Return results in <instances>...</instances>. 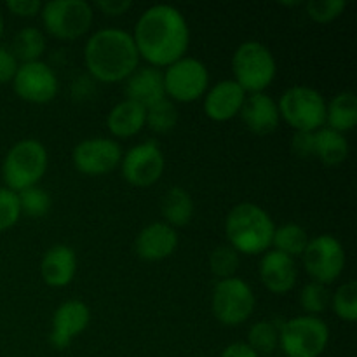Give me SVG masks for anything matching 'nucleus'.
<instances>
[{
  "instance_id": "nucleus-33",
  "label": "nucleus",
  "mask_w": 357,
  "mask_h": 357,
  "mask_svg": "<svg viewBox=\"0 0 357 357\" xmlns=\"http://www.w3.org/2000/svg\"><path fill=\"white\" fill-rule=\"evenodd\" d=\"M300 302L307 312L321 314L326 310L328 303H330V293H328L326 286L321 284V282H309L302 289Z\"/></svg>"
},
{
  "instance_id": "nucleus-9",
  "label": "nucleus",
  "mask_w": 357,
  "mask_h": 357,
  "mask_svg": "<svg viewBox=\"0 0 357 357\" xmlns=\"http://www.w3.org/2000/svg\"><path fill=\"white\" fill-rule=\"evenodd\" d=\"M213 314L227 326L243 324L253 314L255 295L250 284L239 278L222 279L213 289Z\"/></svg>"
},
{
  "instance_id": "nucleus-17",
  "label": "nucleus",
  "mask_w": 357,
  "mask_h": 357,
  "mask_svg": "<svg viewBox=\"0 0 357 357\" xmlns=\"http://www.w3.org/2000/svg\"><path fill=\"white\" fill-rule=\"evenodd\" d=\"M246 93L236 80H222L204 98V112L213 121H229L243 108Z\"/></svg>"
},
{
  "instance_id": "nucleus-38",
  "label": "nucleus",
  "mask_w": 357,
  "mask_h": 357,
  "mask_svg": "<svg viewBox=\"0 0 357 357\" xmlns=\"http://www.w3.org/2000/svg\"><path fill=\"white\" fill-rule=\"evenodd\" d=\"M7 9L17 16H35L42 9V3L38 0H9Z\"/></svg>"
},
{
  "instance_id": "nucleus-10",
  "label": "nucleus",
  "mask_w": 357,
  "mask_h": 357,
  "mask_svg": "<svg viewBox=\"0 0 357 357\" xmlns=\"http://www.w3.org/2000/svg\"><path fill=\"white\" fill-rule=\"evenodd\" d=\"M303 265L314 282L330 284L337 281L345 267V251L340 241L330 234L309 239L303 251Z\"/></svg>"
},
{
  "instance_id": "nucleus-13",
  "label": "nucleus",
  "mask_w": 357,
  "mask_h": 357,
  "mask_svg": "<svg viewBox=\"0 0 357 357\" xmlns=\"http://www.w3.org/2000/svg\"><path fill=\"white\" fill-rule=\"evenodd\" d=\"M164 171V155L155 142H145L132 146L122 157V174L136 187H150Z\"/></svg>"
},
{
  "instance_id": "nucleus-11",
  "label": "nucleus",
  "mask_w": 357,
  "mask_h": 357,
  "mask_svg": "<svg viewBox=\"0 0 357 357\" xmlns=\"http://www.w3.org/2000/svg\"><path fill=\"white\" fill-rule=\"evenodd\" d=\"M162 77L166 94L176 101L197 100L204 94L209 84V73L204 63L190 56H183L171 63Z\"/></svg>"
},
{
  "instance_id": "nucleus-39",
  "label": "nucleus",
  "mask_w": 357,
  "mask_h": 357,
  "mask_svg": "<svg viewBox=\"0 0 357 357\" xmlns=\"http://www.w3.org/2000/svg\"><path fill=\"white\" fill-rule=\"evenodd\" d=\"M96 6L103 10L105 14H110V16H119V14H124L129 7L132 6L131 0H98Z\"/></svg>"
},
{
  "instance_id": "nucleus-32",
  "label": "nucleus",
  "mask_w": 357,
  "mask_h": 357,
  "mask_svg": "<svg viewBox=\"0 0 357 357\" xmlns=\"http://www.w3.org/2000/svg\"><path fill=\"white\" fill-rule=\"evenodd\" d=\"M209 265H211V272L216 278H234L237 267H239V255L232 246H220L211 253Z\"/></svg>"
},
{
  "instance_id": "nucleus-2",
  "label": "nucleus",
  "mask_w": 357,
  "mask_h": 357,
  "mask_svg": "<svg viewBox=\"0 0 357 357\" xmlns=\"http://www.w3.org/2000/svg\"><path fill=\"white\" fill-rule=\"evenodd\" d=\"M87 70L101 82H121L136 70L139 52L131 33L121 28H103L93 33L86 49Z\"/></svg>"
},
{
  "instance_id": "nucleus-21",
  "label": "nucleus",
  "mask_w": 357,
  "mask_h": 357,
  "mask_svg": "<svg viewBox=\"0 0 357 357\" xmlns=\"http://www.w3.org/2000/svg\"><path fill=\"white\" fill-rule=\"evenodd\" d=\"M77 271L75 251L65 244H56L44 255L40 264V274L45 284L52 288H63L70 284Z\"/></svg>"
},
{
  "instance_id": "nucleus-22",
  "label": "nucleus",
  "mask_w": 357,
  "mask_h": 357,
  "mask_svg": "<svg viewBox=\"0 0 357 357\" xmlns=\"http://www.w3.org/2000/svg\"><path fill=\"white\" fill-rule=\"evenodd\" d=\"M108 129L119 138H129L138 135L146 124V108L131 100L115 105L107 119Z\"/></svg>"
},
{
  "instance_id": "nucleus-18",
  "label": "nucleus",
  "mask_w": 357,
  "mask_h": 357,
  "mask_svg": "<svg viewBox=\"0 0 357 357\" xmlns=\"http://www.w3.org/2000/svg\"><path fill=\"white\" fill-rule=\"evenodd\" d=\"M260 278L265 288L278 295H284L296 282L295 260L278 250L267 251L260 261Z\"/></svg>"
},
{
  "instance_id": "nucleus-30",
  "label": "nucleus",
  "mask_w": 357,
  "mask_h": 357,
  "mask_svg": "<svg viewBox=\"0 0 357 357\" xmlns=\"http://www.w3.org/2000/svg\"><path fill=\"white\" fill-rule=\"evenodd\" d=\"M17 199H20V208L21 213L28 216H44L45 213L51 208V197H49L47 192L40 187H28L24 190H21L17 194Z\"/></svg>"
},
{
  "instance_id": "nucleus-3",
  "label": "nucleus",
  "mask_w": 357,
  "mask_h": 357,
  "mask_svg": "<svg viewBox=\"0 0 357 357\" xmlns=\"http://www.w3.org/2000/svg\"><path fill=\"white\" fill-rule=\"evenodd\" d=\"M274 222L271 215L253 202H243L232 208L225 222L230 246L246 255L264 253L271 248L274 237Z\"/></svg>"
},
{
  "instance_id": "nucleus-12",
  "label": "nucleus",
  "mask_w": 357,
  "mask_h": 357,
  "mask_svg": "<svg viewBox=\"0 0 357 357\" xmlns=\"http://www.w3.org/2000/svg\"><path fill=\"white\" fill-rule=\"evenodd\" d=\"M13 82L17 96L30 103H47L58 93V77L40 59L21 63Z\"/></svg>"
},
{
  "instance_id": "nucleus-7",
  "label": "nucleus",
  "mask_w": 357,
  "mask_h": 357,
  "mask_svg": "<svg viewBox=\"0 0 357 357\" xmlns=\"http://www.w3.org/2000/svg\"><path fill=\"white\" fill-rule=\"evenodd\" d=\"M328 340L330 330L316 316L293 317L279 330V344L288 357H319Z\"/></svg>"
},
{
  "instance_id": "nucleus-31",
  "label": "nucleus",
  "mask_w": 357,
  "mask_h": 357,
  "mask_svg": "<svg viewBox=\"0 0 357 357\" xmlns=\"http://www.w3.org/2000/svg\"><path fill=\"white\" fill-rule=\"evenodd\" d=\"M333 309L344 321L354 323L357 319V284L354 281L345 282L335 291Z\"/></svg>"
},
{
  "instance_id": "nucleus-34",
  "label": "nucleus",
  "mask_w": 357,
  "mask_h": 357,
  "mask_svg": "<svg viewBox=\"0 0 357 357\" xmlns=\"http://www.w3.org/2000/svg\"><path fill=\"white\" fill-rule=\"evenodd\" d=\"M21 208L16 192L10 188H0V232L10 229L20 220Z\"/></svg>"
},
{
  "instance_id": "nucleus-8",
  "label": "nucleus",
  "mask_w": 357,
  "mask_h": 357,
  "mask_svg": "<svg viewBox=\"0 0 357 357\" xmlns=\"http://www.w3.org/2000/svg\"><path fill=\"white\" fill-rule=\"evenodd\" d=\"M42 21L51 35L73 40L93 24V7L86 0H51L42 6Z\"/></svg>"
},
{
  "instance_id": "nucleus-41",
  "label": "nucleus",
  "mask_w": 357,
  "mask_h": 357,
  "mask_svg": "<svg viewBox=\"0 0 357 357\" xmlns=\"http://www.w3.org/2000/svg\"><path fill=\"white\" fill-rule=\"evenodd\" d=\"M2 30H3V20H2V14H0V37H2Z\"/></svg>"
},
{
  "instance_id": "nucleus-16",
  "label": "nucleus",
  "mask_w": 357,
  "mask_h": 357,
  "mask_svg": "<svg viewBox=\"0 0 357 357\" xmlns=\"http://www.w3.org/2000/svg\"><path fill=\"white\" fill-rule=\"evenodd\" d=\"M178 246V234L167 223H150L138 234L135 250L139 258L149 261L162 260L174 253Z\"/></svg>"
},
{
  "instance_id": "nucleus-26",
  "label": "nucleus",
  "mask_w": 357,
  "mask_h": 357,
  "mask_svg": "<svg viewBox=\"0 0 357 357\" xmlns=\"http://www.w3.org/2000/svg\"><path fill=\"white\" fill-rule=\"evenodd\" d=\"M45 49V37L38 28L28 26L16 33L13 40V54L23 63L38 61Z\"/></svg>"
},
{
  "instance_id": "nucleus-35",
  "label": "nucleus",
  "mask_w": 357,
  "mask_h": 357,
  "mask_svg": "<svg viewBox=\"0 0 357 357\" xmlns=\"http://www.w3.org/2000/svg\"><path fill=\"white\" fill-rule=\"evenodd\" d=\"M345 7H347L345 0H310L307 3V13L314 21L328 23L340 16Z\"/></svg>"
},
{
  "instance_id": "nucleus-1",
  "label": "nucleus",
  "mask_w": 357,
  "mask_h": 357,
  "mask_svg": "<svg viewBox=\"0 0 357 357\" xmlns=\"http://www.w3.org/2000/svg\"><path fill=\"white\" fill-rule=\"evenodd\" d=\"M139 56L153 66H169L183 58L190 42L187 20L173 6L157 3L139 16L135 28Z\"/></svg>"
},
{
  "instance_id": "nucleus-28",
  "label": "nucleus",
  "mask_w": 357,
  "mask_h": 357,
  "mask_svg": "<svg viewBox=\"0 0 357 357\" xmlns=\"http://www.w3.org/2000/svg\"><path fill=\"white\" fill-rule=\"evenodd\" d=\"M248 345L257 352L258 356L271 354L275 351L279 344V330L275 324L268 323V321H260V323L253 324L248 335Z\"/></svg>"
},
{
  "instance_id": "nucleus-19",
  "label": "nucleus",
  "mask_w": 357,
  "mask_h": 357,
  "mask_svg": "<svg viewBox=\"0 0 357 357\" xmlns=\"http://www.w3.org/2000/svg\"><path fill=\"white\" fill-rule=\"evenodd\" d=\"M239 114L248 129L257 135H268L275 131L281 119L278 103L265 93H255L246 98Z\"/></svg>"
},
{
  "instance_id": "nucleus-6",
  "label": "nucleus",
  "mask_w": 357,
  "mask_h": 357,
  "mask_svg": "<svg viewBox=\"0 0 357 357\" xmlns=\"http://www.w3.org/2000/svg\"><path fill=\"white\" fill-rule=\"evenodd\" d=\"M279 115L296 131L316 132L326 122V101L319 91L293 86L279 100Z\"/></svg>"
},
{
  "instance_id": "nucleus-23",
  "label": "nucleus",
  "mask_w": 357,
  "mask_h": 357,
  "mask_svg": "<svg viewBox=\"0 0 357 357\" xmlns=\"http://www.w3.org/2000/svg\"><path fill=\"white\" fill-rule=\"evenodd\" d=\"M314 155L326 166H340L349 155V143L342 132L333 129H319L314 132Z\"/></svg>"
},
{
  "instance_id": "nucleus-36",
  "label": "nucleus",
  "mask_w": 357,
  "mask_h": 357,
  "mask_svg": "<svg viewBox=\"0 0 357 357\" xmlns=\"http://www.w3.org/2000/svg\"><path fill=\"white\" fill-rule=\"evenodd\" d=\"M17 59L6 47H0V84H6L14 79L17 70Z\"/></svg>"
},
{
  "instance_id": "nucleus-4",
  "label": "nucleus",
  "mask_w": 357,
  "mask_h": 357,
  "mask_svg": "<svg viewBox=\"0 0 357 357\" xmlns=\"http://www.w3.org/2000/svg\"><path fill=\"white\" fill-rule=\"evenodd\" d=\"M232 70L236 82L251 94L264 93L275 77V59L268 47L257 40L243 42L232 56Z\"/></svg>"
},
{
  "instance_id": "nucleus-29",
  "label": "nucleus",
  "mask_w": 357,
  "mask_h": 357,
  "mask_svg": "<svg viewBox=\"0 0 357 357\" xmlns=\"http://www.w3.org/2000/svg\"><path fill=\"white\" fill-rule=\"evenodd\" d=\"M178 121V112L169 100H160L146 108V124L155 132H167L174 128Z\"/></svg>"
},
{
  "instance_id": "nucleus-5",
  "label": "nucleus",
  "mask_w": 357,
  "mask_h": 357,
  "mask_svg": "<svg viewBox=\"0 0 357 357\" xmlns=\"http://www.w3.org/2000/svg\"><path fill=\"white\" fill-rule=\"evenodd\" d=\"M47 169V152L37 139H23L16 143L3 159L2 174L7 188L21 192L35 187Z\"/></svg>"
},
{
  "instance_id": "nucleus-25",
  "label": "nucleus",
  "mask_w": 357,
  "mask_h": 357,
  "mask_svg": "<svg viewBox=\"0 0 357 357\" xmlns=\"http://www.w3.org/2000/svg\"><path fill=\"white\" fill-rule=\"evenodd\" d=\"M160 209H162L164 218L167 220V225L173 229L187 225L194 216V202H192L190 194L181 187H173L164 194Z\"/></svg>"
},
{
  "instance_id": "nucleus-37",
  "label": "nucleus",
  "mask_w": 357,
  "mask_h": 357,
  "mask_svg": "<svg viewBox=\"0 0 357 357\" xmlns=\"http://www.w3.org/2000/svg\"><path fill=\"white\" fill-rule=\"evenodd\" d=\"M293 152L300 157H309L314 155V132L305 131H296L293 136Z\"/></svg>"
},
{
  "instance_id": "nucleus-27",
  "label": "nucleus",
  "mask_w": 357,
  "mask_h": 357,
  "mask_svg": "<svg viewBox=\"0 0 357 357\" xmlns=\"http://www.w3.org/2000/svg\"><path fill=\"white\" fill-rule=\"evenodd\" d=\"M272 244L275 246V250L293 258L303 255L307 244H309V236L296 223H284L274 230Z\"/></svg>"
},
{
  "instance_id": "nucleus-14",
  "label": "nucleus",
  "mask_w": 357,
  "mask_h": 357,
  "mask_svg": "<svg viewBox=\"0 0 357 357\" xmlns=\"http://www.w3.org/2000/svg\"><path fill=\"white\" fill-rule=\"evenodd\" d=\"M121 159V145L114 139L89 138L73 149V164L84 174L110 173L119 166Z\"/></svg>"
},
{
  "instance_id": "nucleus-15",
  "label": "nucleus",
  "mask_w": 357,
  "mask_h": 357,
  "mask_svg": "<svg viewBox=\"0 0 357 357\" xmlns=\"http://www.w3.org/2000/svg\"><path fill=\"white\" fill-rule=\"evenodd\" d=\"M89 319V307L80 300H68V302L61 303L54 312V317H52V330L49 335V342L59 351L70 347L73 338L79 337L86 330Z\"/></svg>"
},
{
  "instance_id": "nucleus-24",
  "label": "nucleus",
  "mask_w": 357,
  "mask_h": 357,
  "mask_svg": "<svg viewBox=\"0 0 357 357\" xmlns=\"http://www.w3.org/2000/svg\"><path fill=\"white\" fill-rule=\"evenodd\" d=\"M326 121L330 129L344 135L351 131L357 122V98L351 91L337 94L330 105H326Z\"/></svg>"
},
{
  "instance_id": "nucleus-40",
  "label": "nucleus",
  "mask_w": 357,
  "mask_h": 357,
  "mask_svg": "<svg viewBox=\"0 0 357 357\" xmlns=\"http://www.w3.org/2000/svg\"><path fill=\"white\" fill-rule=\"evenodd\" d=\"M222 357H260L246 342H236V344H230L229 347H225V351L222 352Z\"/></svg>"
},
{
  "instance_id": "nucleus-20",
  "label": "nucleus",
  "mask_w": 357,
  "mask_h": 357,
  "mask_svg": "<svg viewBox=\"0 0 357 357\" xmlns=\"http://www.w3.org/2000/svg\"><path fill=\"white\" fill-rule=\"evenodd\" d=\"M126 94H128V100L136 101V103H139L145 108L164 100L166 98V89H164L162 72L157 70L155 66L136 68L128 77Z\"/></svg>"
}]
</instances>
